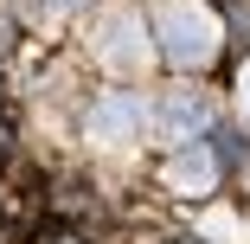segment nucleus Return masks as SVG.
Returning a JSON list of instances; mask_svg holds the SVG:
<instances>
[{"mask_svg": "<svg viewBox=\"0 0 250 244\" xmlns=\"http://www.w3.org/2000/svg\"><path fill=\"white\" fill-rule=\"evenodd\" d=\"M154 39H161V52L180 65V71H199V65H212L218 58V13L206 7V0H161L154 7Z\"/></svg>", "mask_w": 250, "mask_h": 244, "instance_id": "obj_1", "label": "nucleus"}, {"mask_svg": "<svg viewBox=\"0 0 250 244\" xmlns=\"http://www.w3.org/2000/svg\"><path fill=\"white\" fill-rule=\"evenodd\" d=\"M141 129H147V103L141 96H103L90 110V135L96 141H135Z\"/></svg>", "mask_w": 250, "mask_h": 244, "instance_id": "obj_3", "label": "nucleus"}, {"mask_svg": "<svg viewBox=\"0 0 250 244\" xmlns=\"http://www.w3.org/2000/svg\"><path fill=\"white\" fill-rule=\"evenodd\" d=\"M237 96H244V116H250V71H244V84H237Z\"/></svg>", "mask_w": 250, "mask_h": 244, "instance_id": "obj_6", "label": "nucleus"}, {"mask_svg": "<svg viewBox=\"0 0 250 244\" xmlns=\"http://www.w3.org/2000/svg\"><path fill=\"white\" fill-rule=\"evenodd\" d=\"M167 180L180 186V193H212V180H218V161L199 148V141H186V148L167 161Z\"/></svg>", "mask_w": 250, "mask_h": 244, "instance_id": "obj_5", "label": "nucleus"}, {"mask_svg": "<svg viewBox=\"0 0 250 244\" xmlns=\"http://www.w3.org/2000/svg\"><path fill=\"white\" fill-rule=\"evenodd\" d=\"M96 58L116 65V71H141L147 65V32L135 13H109L103 26H96Z\"/></svg>", "mask_w": 250, "mask_h": 244, "instance_id": "obj_2", "label": "nucleus"}, {"mask_svg": "<svg viewBox=\"0 0 250 244\" xmlns=\"http://www.w3.org/2000/svg\"><path fill=\"white\" fill-rule=\"evenodd\" d=\"M52 7H64V13H71V7H83V0H52Z\"/></svg>", "mask_w": 250, "mask_h": 244, "instance_id": "obj_7", "label": "nucleus"}, {"mask_svg": "<svg viewBox=\"0 0 250 244\" xmlns=\"http://www.w3.org/2000/svg\"><path fill=\"white\" fill-rule=\"evenodd\" d=\"M147 122H154V135H167V141H186V135H199V129L212 122V110L180 90V96H161V103L147 110Z\"/></svg>", "mask_w": 250, "mask_h": 244, "instance_id": "obj_4", "label": "nucleus"}, {"mask_svg": "<svg viewBox=\"0 0 250 244\" xmlns=\"http://www.w3.org/2000/svg\"><path fill=\"white\" fill-rule=\"evenodd\" d=\"M7 39H13V26H7V20H0V45H7Z\"/></svg>", "mask_w": 250, "mask_h": 244, "instance_id": "obj_8", "label": "nucleus"}]
</instances>
